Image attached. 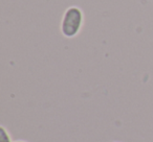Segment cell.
Wrapping results in <instances>:
<instances>
[{"instance_id":"7a4b0ae2","label":"cell","mask_w":153,"mask_h":142,"mask_svg":"<svg viewBox=\"0 0 153 142\" xmlns=\"http://www.w3.org/2000/svg\"><path fill=\"white\" fill-rule=\"evenodd\" d=\"M0 142H12L11 136L4 127H0Z\"/></svg>"},{"instance_id":"3957f363","label":"cell","mask_w":153,"mask_h":142,"mask_svg":"<svg viewBox=\"0 0 153 142\" xmlns=\"http://www.w3.org/2000/svg\"><path fill=\"white\" fill-rule=\"evenodd\" d=\"M15 142H25V141H23V140H17V141H15Z\"/></svg>"},{"instance_id":"6da1fadb","label":"cell","mask_w":153,"mask_h":142,"mask_svg":"<svg viewBox=\"0 0 153 142\" xmlns=\"http://www.w3.org/2000/svg\"><path fill=\"white\" fill-rule=\"evenodd\" d=\"M84 25V13L79 7H67L62 16L60 30L65 38L71 39L80 34Z\"/></svg>"}]
</instances>
